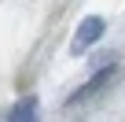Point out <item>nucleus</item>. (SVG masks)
I'll return each instance as SVG.
<instances>
[{"label":"nucleus","instance_id":"1","mask_svg":"<svg viewBox=\"0 0 125 122\" xmlns=\"http://www.w3.org/2000/svg\"><path fill=\"white\" fill-rule=\"evenodd\" d=\"M103 30H107V22H103L99 15H88V19L81 22V30H77V37H74V52H85L88 44H96V41L103 37Z\"/></svg>","mask_w":125,"mask_h":122},{"label":"nucleus","instance_id":"2","mask_svg":"<svg viewBox=\"0 0 125 122\" xmlns=\"http://www.w3.org/2000/svg\"><path fill=\"white\" fill-rule=\"evenodd\" d=\"M110 74H114V67H107V70H99V74H96V78H92V81H88V85H85L81 93H74V96H70V104H77V100H88V96H92L96 89H103V85L110 81Z\"/></svg>","mask_w":125,"mask_h":122},{"label":"nucleus","instance_id":"3","mask_svg":"<svg viewBox=\"0 0 125 122\" xmlns=\"http://www.w3.org/2000/svg\"><path fill=\"white\" fill-rule=\"evenodd\" d=\"M33 111H37V100H22V104L8 115V118H33Z\"/></svg>","mask_w":125,"mask_h":122}]
</instances>
